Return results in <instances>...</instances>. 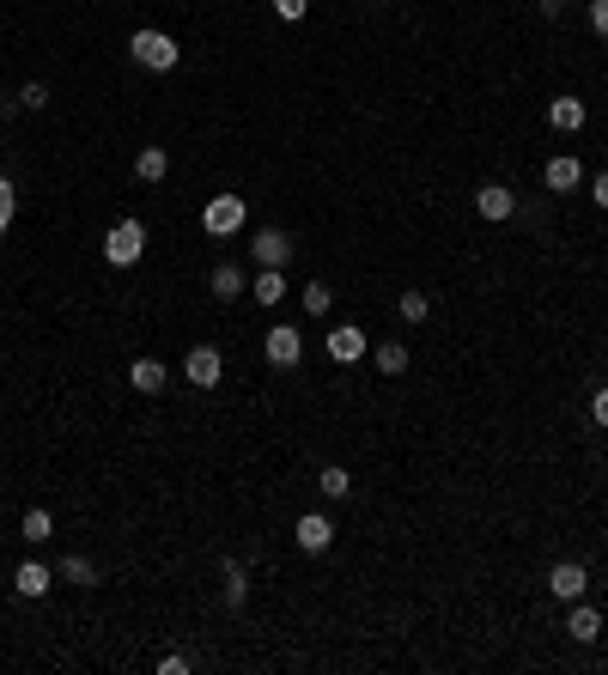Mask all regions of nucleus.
<instances>
[{
	"mask_svg": "<svg viewBox=\"0 0 608 675\" xmlns=\"http://www.w3.org/2000/svg\"><path fill=\"white\" fill-rule=\"evenodd\" d=\"M128 55H134V67H146V73H171V67L183 61L177 37H165V31H152V25L128 37Z\"/></svg>",
	"mask_w": 608,
	"mask_h": 675,
	"instance_id": "nucleus-1",
	"label": "nucleus"
},
{
	"mask_svg": "<svg viewBox=\"0 0 608 675\" xmlns=\"http://www.w3.org/2000/svg\"><path fill=\"white\" fill-rule=\"evenodd\" d=\"M140 256H146V225L140 219H116L104 232V262L110 268H134Z\"/></svg>",
	"mask_w": 608,
	"mask_h": 675,
	"instance_id": "nucleus-2",
	"label": "nucleus"
},
{
	"mask_svg": "<svg viewBox=\"0 0 608 675\" xmlns=\"http://www.w3.org/2000/svg\"><path fill=\"white\" fill-rule=\"evenodd\" d=\"M244 219H250L244 195H213V201L201 207V232H207V238H238Z\"/></svg>",
	"mask_w": 608,
	"mask_h": 675,
	"instance_id": "nucleus-3",
	"label": "nucleus"
},
{
	"mask_svg": "<svg viewBox=\"0 0 608 675\" xmlns=\"http://www.w3.org/2000/svg\"><path fill=\"white\" fill-rule=\"evenodd\" d=\"M183 378L195 384V390H219V378H225V359H219V347H189L183 353Z\"/></svg>",
	"mask_w": 608,
	"mask_h": 675,
	"instance_id": "nucleus-4",
	"label": "nucleus"
},
{
	"mask_svg": "<svg viewBox=\"0 0 608 675\" xmlns=\"http://www.w3.org/2000/svg\"><path fill=\"white\" fill-rule=\"evenodd\" d=\"M262 353H268V365H280V371H292V365L304 359V335H298L292 323H274V329L262 335Z\"/></svg>",
	"mask_w": 608,
	"mask_h": 675,
	"instance_id": "nucleus-5",
	"label": "nucleus"
},
{
	"mask_svg": "<svg viewBox=\"0 0 608 675\" xmlns=\"http://www.w3.org/2000/svg\"><path fill=\"white\" fill-rule=\"evenodd\" d=\"M250 256H256V268H286L292 262V238L280 232V225H262L256 244H250Z\"/></svg>",
	"mask_w": 608,
	"mask_h": 675,
	"instance_id": "nucleus-6",
	"label": "nucleus"
},
{
	"mask_svg": "<svg viewBox=\"0 0 608 675\" xmlns=\"http://www.w3.org/2000/svg\"><path fill=\"white\" fill-rule=\"evenodd\" d=\"M584 590H590V572H584L578 560H560V566L548 572V596H560V603H578Z\"/></svg>",
	"mask_w": 608,
	"mask_h": 675,
	"instance_id": "nucleus-7",
	"label": "nucleus"
},
{
	"mask_svg": "<svg viewBox=\"0 0 608 675\" xmlns=\"http://www.w3.org/2000/svg\"><path fill=\"white\" fill-rule=\"evenodd\" d=\"M292 542H298L304 554H323V548L335 542V523H329L323 511H304V517H298V530H292Z\"/></svg>",
	"mask_w": 608,
	"mask_h": 675,
	"instance_id": "nucleus-8",
	"label": "nucleus"
},
{
	"mask_svg": "<svg viewBox=\"0 0 608 675\" xmlns=\"http://www.w3.org/2000/svg\"><path fill=\"white\" fill-rule=\"evenodd\" d=\"M475 213H481V219H493V225H499V219H511V213H517V189H505V183H481V189H475Z\"/></svg>",
	"mask_w": 608,
	"mask_h": 675,
	"instance_id": "nucleus-9",
	"label": "nucleus"
},
{
	"mask_svg": "<svg viewBox=\"0 0 608 675\" xmlns=\"http://www.w3.org/2000/svg\"><path fill=\"white\" fill-rule=\"evenodd\" d=\"M542 183H548V189H554V195H572V189H578V183H584V165H578V159H572V153H554V159H548V165H542Z\"/></svg>",
	"mask_w": 608,
	"mask_h": 675,
	"instance_id": "nucleus-10",
	"label": "nucleus"
},
{
	"mask_svg": "<svg viewBox=\"0 0 608 675\" xmlns=\"http://www.w3.org/2000/svg\"><path fill=\"white\" fill-rule=\"evenodd\" d=\"M365 347H371V335H365V329H353V323L329 329V359H335V365H353V359H365Z\"/></svg>",
	"mask_w": 608,
	"mask_h": 675,
	"instance_id": "nucleus-11",
	"label": "nucleus"
},
{
	"mask_svg": "<svg viewBox=\"0 0 608 675\" xmlns=\"http://www.w3.org/2000/svg\"><path fill=\"white\" fill-rule=\"evenodd\" d=\"M207 286H213V298H225V305H232V298L250 292V274H244V262H219V268L207 274Z\"/></svg>",
	"mask_w": 608,
	"mask_h": 675,
	"instance_id": "nucleus-12",
	"label": "nucleus"
},
{
	"mask_svg": "<svg viewBox=\"0 0 608 675\" xmlns=\"http://www.w3.org/2000/svg\"><path fill=\"white\" fill-rule=\"evenodd\" d=\"M49 584H55V566H43V560H25V566L13 572V590L31 596V603H37V596H49Z\"/></svg>",
	"mask_w": 608,
	"mask_h": 675,
	"instance_id": "nucleus-13",
	"label": "nucleus"
},
{
	"mask_svg": "<svg viewBox=\"0 0 608 675\" xmlns=\"http://www.w3.org/2000/svg\"><path fill=\"white\" fill-rule=\"evenodd\" d=\"M566 633H572L578 645H596V639H602V609H590L584 596H578V603H572V615H566Z\"/></svg>",
	"mask_w": 608,
	"mask_h": 675,
	"instance_id": "nucleus-14",
	"label": "nucleus"
},
{
	"mask_svg": "<svg viewBox=\"0 0 608 675\" xmlns=\"http://www.w3.org/2000/svg\"><path fill=\"white\" fill-rule=\"evenodd\" d=\"M584 98H548V128H560V134H578L584 128Z\"/></svg>",
	"mask_w": 608,
	"mask_h": 675,
	"instance_id": "nucleus-15",
	"label": "nucleus"
},
{
	"mask_svg": "<svg viewBox=\"0 0 608 675\" xmlns=\"http://www.w3.org/2000/svg\"><path fill=\"white\" fill-rule=\"evenodd\" d=\"M165 171H171V153H165V146H140V153H134V177H140V183H165Z\"/></svg>",
	"mask_w": 608,
	"mask_h": 675,
	"instance_id": "nucleus-16",
	"label": "nucleus"
},
{
	"mask_svg": "<svg viewBox=\"0 0 608 675\" xmlns=\"http://www.w3.org/2000/svg\"><path fill=\"white\" fill-rule=\"evenodd\" d=\"M219 590H225V603H232V609H244V596H250V572H244V560H225V566H219Z\"/></svg>",
	"mask_w": 608,
	"mask_h": 675,
	"instance_id": "nucleus-17",
	"label": "nucleus"
},
{
	"mask_svg": "<svg viewBox=\"0 0 608 675\" xmlns=\"http://www.w3.org/2000/svg\"><path fill=\"white\" fill-rule=\"evenodd\" d=\"M128 384H134L140 396H159V390H165V365H159V359H134V365H128Z\"/></svg>",
	"mask_w": 608,
	"mask_h": 675,
	"instance_id": "nucleus-18",
	"label": "nucleus"
},
{
	"mask_svg": "<svg viewBox=\"0 0 608 675\" xmlns=\"http://www.w3.org/2000/svg\"><path fill=\"white\" fill-rule=\"evenodd\" d=\"M55 578H67L73 590H92V584H98V566H92L86 554H61V566H55Z\"/></svg>",
	"mask_w": 608,
	"mask_h": 675,
	"instance_id": "nucleus-19",
	"label": "nucleus"
},
{
	"mask_svg": "<svg viewBox=\"0 0 608 675\" xmlns=\"http://www.w3.org/2000/svg\"><path fill=\"white\" fill-rule=\"evenodd\" d=\"M250 292H256L262 311H274L280 298H286V274H280V268H256V286H250Z\"/></svg>",
	"mask_w": 608,
	"mask_h": 675,
	"instance_id": "nucleus-20",
	"label": "nucleus"
},
{
	"mask_svg": "<svg viewBox=\"0 0 608 675\" xmlns=\"http://www.w3.org/2000/svg\"><path fill=\"white\" fill-rule=\"evenodd\" d=\"M371 359H377V371H384V378H402V371H408V341H377Z\"/></svg>",
	"mask_w": 608,
	"mask_h": 675,
	"instance_id": "nucleus-21",
	"label": "nucleus"
},
{
	"mask_svg": "<svg viewBox=\"0 0 608 675\" xmlns=\"http://www.w3.org/2000/svg\"><path fill=\"white\" fill-rule=\"evenodd\" d=\"M19 536H25L31 548H43V542L55 536V517H49L43 505H31V511H25V523H19Z\"/></svg>",
	"mask_w": 608,
	"mask_h": 675,
	"instance_id": "nucleus-22",
	"label": "nucleus"
},
{
	"mask_svg": "<svg viewBox=\"0 0 608 675\" xmlns=\"http://www.w3.org/2000/svg\"><path fill=\"white\" fill-rule=\"evenodd\" d=\"M317 493H323V499H353V475H347L341 463H329V469L317 475Z\"/></svg>",
	"mask_w": 608,
	"mask_h": 675,
	"instance_id": "nucleus-23",
	"label": "nucleus"
},
{
	"mask_svg": "<svg viewBox=\"0 0 608 675\" xmlns=\"http://www.w3.org/2000/svg\"><path fill=\"white\" fill-rule=\"evenodd\" d=\"M329 305H335V292H329L323 280H311V286H304V311H311V317H329Z\"/></svg>",
	"mask_w": 608,
	"mask_h": 675,
	"instance_id": "nucleus-24",
	"label": "nucleus"
},
{
	"mask_svg": "<svg viewBox=\"0 0 608 675\" xmlns=\"http://www.w3.org/2000/svg\"><path fill=\"white\" fill-rule=\"evenodd\" d=\"M19 213V195H13V177H0V238H7V225Z\"/></svg>",
	"mask_w": 608,
	"mask_h": 675,
	"instance_id": "nucleus-25",
	"label": "nucleus"
},
{
	"mask_svg": "<svg viewBox=\"0 0 608 675\" xmlns=\"http://www.w3.org/2000/svg\"><path fill=\"white\" fill-rule=\"evenodd\" d=\"M432 305H426V292H402V323H426Z\"/></svg>",
	"mask_w": 608,
	"mask_h": 675,
	"instance_id": "nucleus-26",
	"label": "nucleus"
},
{
	"mask_svg": "<svg viewBox=\"0 0 608 675\" xmlns=\"http://www.w3.org/2000/svg\"><path fill=\"white\" fill-rule=\"evenodd\" d=\"M43 104H49V86H43V80H31V86L19 92V110H43Z\"/></svg>",
	"mask_w": 608,
	"mask_h": 675,
	"instance_id": "nucleus-27",
	"label": "nucleus"
},
{
	"mask_svg": "<svg viewBox=\"0 0 608 675\" xmlns=\"http://www.w3.org/2000/svg\"><path fill=\"white\" fill-rule=\"evenodd\" d=\"M590 31L608 37V0H590Z\"/></svg>",
	"mask_w": 608,
	"mask_h": 675,
	"instance_id": "nucleus-28",
	"label": "nucleus"
},
{
	"mask_svg": "<svg viewBox=\"0 0 608 675\" xmlns=\"http://www.w3.org/2000/svg\"><path fill=\"white\" fill-rule=\"evenodd\" d=\"M590 420L608 432V390H596V396H590Z\"/></svg>",
	"mask_w": 608,
	"mask_h": 675,
	"instance_id": "nucleus-29",
	"label": "nucleus"
},
{
	"mask_svg": "<svg viewBox=\"0 0 608 675\" xmlns=\"http://www.w3.org/2000/svg\"><path fill=\"white\" fill-rule=\"evenodd\" d=\"M304 7H311V0H274V13H280V19H304Z\"/></svg>",
	"mask_w": 608,
	"mask_h": 675,
	"instance_id": "nucleus-30",
	"label": "nucleus"
},
{
	"mask_svg": "<svg viewBox=\"0 0 608 675\" xmlns=\"http://www.w3.org/2000/svg\"><path fill=\"white\" fill-rule=\"evenodd\" d=\"M159 675H189V657H177V651H171V657H159Z\"/></svg>",
	"mask_w": 608,
	"mask_h": 675,
	"instance_id": "nucleus-31",
	"label": "nucleus"
},
{
	"mask_svg": "<svg viewBox=\"0 0 608 675\" xmlns=\"http://www.w3.org/2000/svg\"><path fill=\"white\" fill-rule=\"evenodd\" d=\"M590 195H596V207H608V171H596V183H590Z\"/></svg>",
	"mask_w": 608,
	"mask_h": 675,
	"instance_id": "nucleus-32",
	"label": "nucleus"
},
{
	"mask_svg": "<svg viewBox=\"0 0 608 675\" xmlns=\"http://www.w3.org/2000/svg\"><path fill=\"white\" fill-rule=\"evenodd\" d=\"M542 13H548V19H560V13H566V0H542Z\"/></svg>",
	"mask_w": 608,
	"mask_h": 675,
	"instance_id": "nucleus-33",
	"label": "nucleus"
}]
</instances>
